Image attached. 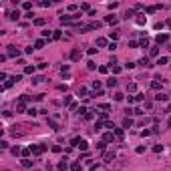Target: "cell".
Returning a JSON list of instances; mask_svg holds the SVG:
<instances>
[{"label": "cell", "mask_w": 171, "mask_h": 171, "mask_svg": "<svg viewBox=\"0 0 171 171\" xmlns=\"http://www.w3.org/2000/svg\"><path fill=\"white\" fill-rule=\"evenodd\" d=\"M30 151H32L34 155H40L42 151H46V147L44 145H30Z\"/></svg>", "instance_id": "1"}, {"label": "cell", "mask_w": 171, "mask_h": 171, "mask_svg": "<svg viewBox=\"0 0 171 171\" xmlns=\"http://www.w3.org/2000/svg\"><path fill=\"white\" fill-rule=\"evenodd\" d=\"M137 65H141V67H145V69H149V67H153V65H151V60H149L147 56H143V58H139V63H137Z\"/></svg>", "instance_id": "2"}, {"label": "cell", "mask_w": 171, "mask_h": 171, "mask_svg": "<svg viewBox=\"0 0 171 171\" xmlns=\"http://www.w3.org/2000/svg\"><path fill=\"white\" fill-rule=\"evenodd\" d=\"M105 22L107 24H117V16L115 14H109V16H105Z\"/></svg>", "instance_id": "3"}, {"label": "cell", "mask_w": 171, "mask_h": 171, "mask_svg": "<svg viewBox=\"0 0 171 171\" xmlns=\"http://www.w3.org/2000/svg\"><path fill=\"white\" fill-rule=\"evenodd\" d=\"M81 56H83L81 50H73V52H71V58H73V60H81Z\"/></svg>", "instance_id": "4"}, {"label": "cell", "mask_w": 171, "mask_h": 171, "mask_svg": "<svg viewBox=\"0 0 171 171\" xmlns=\"http://www.w3.org/2000/svg\"><path fill=\"white\" fill-rule=\"evenodd\" d=\"M18 49H14V46H8V56H18Z\"/></svg>", "instance_id": "5"}, {"label": "cell", "mask_w": 171, "mask_h": 171, "mask_svg": "<svg viewBox=\"0 0 171 171\" xmlns=\"http://www.w3.org/2000/svg\"><path fill=\"white\" fill-rule=\"evenodd\" d=\"M8 18H10V20H18V18H20V12H18V10H12Z\"/></svg>", "instance_id": "6"}, {"label": "cell", "mask_w": 171, "mask_h": 171, "mask_svg": "<svg viewBox=\"0 0 171 171\" xmlns=\"http://www.w3.org/2000/svg\"><path fill=\"white\" fill-rule=\"evenodd\" d=\"M131 125H133V121H131L129 117H125V119H123V129H129Z\"/></svg>", "instance_id": "7"}, {"label": "cell", "mask_w": 171, "mask_h": 171, "mask_svg": "<svg viewBox=\"0 0 171 171\" xmlns=\"http://www.w3.org/2000/svg\"><path fill=\"white\" fill-rule=\"evenodd\" d=\"M155 40H157L159 44H161V42H167V34H157V36H155Z\"/></svg>", "instance_id": "8"}, {"label": "cell", "mask_w": 171, "mask_h": 171, "mask_svg": "<svg viewBox=\"0 0 171 171\" xmlns=\"http://www.w3.org/2000/svg\"><path fill=\"white\" fill-rule=\"evenodd\" d=\"M26 115H28V117H36V115H38V111H36L34 107H30L28 111H26Z\"/></svg>", "instance_id": "9"}, {"label": "cell", "mask_w": 171, "mask_h": 171, "mask_svg": "<svg viewBox=\"0 0 171 171\" xmlns=\"http://www.w3.org/2000/svg\"><path fill=\"white\" fill-rule=\"evenodd\" d=\"M34 71H36V69H34L32 65H26V67H24V73H26V74H32Z\"/></svg>", "instance_id": "10"}, {"label": "cell", "mask_w": 171, "mask_h": 171, "mask_svg": "<svg viewBox=\"0 0 171 171\" xmlns=\"http://www.w3.org/2000/svg\"><path fill=\"white\" fill-rule=\"evenodd\" d=\"M81 141H83L81 137H74L73 141H71V145H73V147H79V145H81Z\"/></svg>", "instance_id": "11"}, {"label": "cell", "mask_w": 171, "mask_h": 171, "mask_svg": "<svg viewBox=\"0 0 171 171\" xmlns=\"http://www.w3.org/2000/svg\"><path fill=\"white\" fill-rule=\"evenodd\" d=\"M107 87H117V79L115 76H111V79L107 81Z\"/></svg>", "instance_id": "12"}, {"label": "cell", "mask_w": 171, "mask_h": 171, "mask_svg": "<svg viewBox=\"0 0 171 171\" xmlns=\"http://www.w3.org/2000/svg\"><path fill=\"white\" fill-rule=\"evenodd\" d=\"M155 101H167V95H163V93H157V95H155Z\"/></svg>", "instance_id": "13"}, {"label": "cell", "mask_w": 171, "mask_h": 171, "mask_svg": "<svg viewBox=\"0 0 171 171\" xmlns=\"http://www.w3.org/2000/svg\"><path fill=\"white\" fill-rule=\"evenodd\" d=\"M67 167H69V165H67V159H63V161L58 163V169H60V171H67Z\"/></svg>", "instance_id": "14"}, {"label": "cell", "mask_w": 171, "mask_h": 171, "mask_svg": "<svg viewBox=\"0 0 171 171\" xmlns=\"http://www.w3.org/2000/svg\"><path fill=\"white\" fill-rule=\"evenodd\" d=\"M103 141H105V143H109V141H113V133H105V137H103Z\"/></svg>", "instance_id": "15"}, {"label": "cell", "mask_w": 171, "mask_h": 171, "mask_svg": "<svg viewBox=\"0 0 171 171\" xmlns=\"http://www.w3.org/2000/svg\"><path fill=\"white\" fill-rule=\"evenodd\" d=\"M149 54H151V56H157V54H159V49H157V46H153V49L149 50Z\"/></svg>", "instance_id": "16"}, {"label": "cell", "mask_w": 171, "mask_h": 171, "mask_svg": "<svg viewBox=\"0 0 171 171\" xmlns=\"http://www.w3.org/2000/svg\"><path fill=\"white\" fill-rule=\"evenodd\" d=\"M167 63H169V58H167V56H161V58L157 60V65H167Z\"/></svg>", "instance_id": "17"}, {"label": "cell", "mask_w": 171, "mask_h": 171, "mask_svg": "<svg viewBox=\"0 0 171 171\" xmlns=\"http://www.w3.org/2000/svg\"><path fill=\"white\" fill-rule=\"evenodd\" d=\"M83 167H81V163H73V167H71V171H81Z\"/></svg>", "instance_id": "18"}, {"label": "cell", "mask_w": 171, "mask_h": 171, "mask_svg": "<svg viewBox=\"0 0 171 171\" xmlns=\"http://www.w3.org/2000/svg\"><path fill=\"white\" fill-rule=\"evenodd\" d=\"M34 46H36V49H42V46H44V40H42V38H38V40L34 42Z\"/></svg>", "instance_id": "19"}, {"label": "cell", "mask_w": 171, "mask_h": 171, "mask_svg": "<svg viewBox=\"0 0 171 171\" xmlns=\"http://www.w3.org/2000/svg\"><path fill=\"white\" fill-rule=\"evenodd\" d=\"M115 135H117V139H123L125 133H123V129H115Z\"/></svg>", "instance_id": "20"}, {"label": "cell", "mask_w": 171, "mask_h": 171, "mask_svg": "<svg viewBox=\"0 0 171 171\" xmlns=\"http://www.w3.org/2000/svg\"><path fill=\"white\" fill-rule=\"evenodd\" d=\"M109 38H111V40H117V38H119V32H117V30H115V32H111V34H109Z\"/></svg>", "instance_id": "21"}, {"label": "cell", "mask_w": 171, "mask_h": 171, "mask_svg": "<svg viewBox=\"0 0 171 171\" xmlns=\"http://www.w3.org/2000/svg\"><path fill=\"white\" fill-rule=\"evenodd\" d=\"M34 24H36V26H42V24H44V18H34Z\"/></svg>", "instance_id": "22"}, {"label": "cell", "mask_w": 171, "mask_h": 171, "mask_svg": "<svg viewBox=\"0 0 171 171\" xmlns=\"http://www.w3.org/2000/svg\"><path fill=\"white\" fill-rule=\"evenodd\" d=\"M87 67H89L91 71H95V69H97V65H95V63H93V60H89V63H87Z\"/></svg>", "instance_id": "23"}, {"label": "cell", "mask_w": 171, "mask_h": 171, "mask_svg": "<svg viewBox=\"0 0 171 171\" xmlns=\"http://www.w3.org/2000/svg\"><path fill=\"white\" fill-rule=\"evenodd\" d=\"M139 44H141L143 49H147V44H149V40H147V38H143V40H139Z\"/></svg>", "instance_id": "24"}, {"label": "cell", "mask_w": 171, "mask_h": 171, "mask_svg": "<svg viewBox=\"0 0 171 171\" xmlns=\"http://www.w3.org/2000/svg\"><path fill=\"white\" fill-rule=\"evenodd\" d=\"M52 38H54V40L60 38V30H54V32H52Z\"/></svg>", "instance_id": "25"}, {"label": "cell", "mask_w": 171, "mask_h": 171, "mask_svg": "<svg viewBox=\"0 0 171 171\" xmlns=\"http://www.w3.org/2000/svg\"><path fill=\"white\" fill-rule=\"evenodd\" d=\"M22 165H24V167H30V165H32V161H30V159H22Z\"/></svg>", "instance_id": "26"}, {"label": "cell", "mask_w": 171, "mask_h": 171, "mask_svg": "<svg viewBox=\"0 0 171 171\" xmlns=\"http://www.w3.org/2000/svg\"><path fill=\"white\" fill-rule=\"evenodd\" d=\"M97 44H99V46H105V44H107V38H99Z\"/></svg>", "instance_id": "27"}, {"label": "cell", "mask_w": 171, "mask_h": 171, "mask_svg": "<svg viewBox=\"0 0 171 171\" xmlns=\"http://www.w3.org/2000/svg\"><path fill=\"white\" fill-rule=\"evenodd\" d=\"M76 95H79V97H81V95H87V89H85V87H81V89H79V93H76Z\"/></svg>", "instance_id": "28"}, {"label": "cell", "mask_w": 171, "mask_h": 171, "mask_svg": "<svg viewBox=\"0 0 171 171\" xmlns=\"http://www.w3.org/2000/svg\"><path fill=\"white\" fill-rule=\"evenodd\" d=\"M151 87H153V89H155V91H157V89H161V85H159V83H157V81H153V83H151Z\"/></svg>", "instance_id": "29"}, {"label": "cell", "mask_w": 171, "mask_h": 171, "mask_svg": "<svg viewBox=\"0 0 171 171\" xmlns=\"http://www.w3.org/2000/svg\"><path fill=\"white\" fill-rule=\"evenodd\" d=\"M145 22H147V18H143V16H139V18H137V24H145Z\"/></svg>", "instance_id": "30"}, {"label": "cell", "mask_w": 171, "mask_h": 171, "mask_svg": "<svg viewBox=\"0 0 171 171\" xmlns=\"http://www.w3.org/2000/svg\"><path fill=\"white\" fill-rule=\"evenodd\" d=\"M49 125H50V127H52V129H58V125H56V123H54V121H52V119H49Z\"/></svg>", "instance_id": "31"}, {"label": "cell", "mask_w": 171, "mask_h": 171, "mask_svg": "<svg viewBox=\"0 0 171 171\" xmlns=\"http://www.w3.org/2000/svg\"><path fill=\"white\" fill-rule=\"evenodd\" d=\"M10 151H12V155H18V153H22V151H20V149H18V147H12V149H10Z\"/></svg>", "instance_id": "32"}, {"label": "cell", "mask_w": 171, "mask_h": 171, "mask_svg": "<svg viewBox=\"0 0 171 171\" xmlns=\"http://www.w3.org/2000/svg\"><path fill=\"white\" fill-rule=\"evenodd\" d=\"M135 89H137V87H135V83H131V85H127V91H131V93H133Z\"/></svg>", "instance_id": "33"}, {"label": "cell", "mask_w": 171, "mask_h": 171, "mask_svg": "<svg viewBox=\"0 0 171 171\" xmlns=\"http://www.w3.org/2000/svg\"><path fill=\"white\" fill-rule=\"evenodd\" d=\"M143 99H145V95H143V93H139V95L135 97V101H143Z\"/></svg>", "instance_id": "34"}, {"label": "cell", "mask_w": 171, "mask_h": 171, "mask_svg": "<svg viewBox=\"0 0 171 171\" xmlns=\"http://www.w3.org/2000/svg\"><path fill=\"white\" fill-rule=\"evenodd\" d=\"M44 79H42V76H34V79H32V83H42Z\"/></svg>", "instance_id": "35"}, {"label": "cell", "mask_w": 171, "mask_h": 171, "mask_svg": "<svg viewBox=\"0 0 171 171\" xmlns=\"http://www.w3.org/2000/svg\"><path fill=\"white\" fill-rule=\"evenodd\" d=\"M16 111H24V103H18L16 105Z\"/></svg>", "instance_id": "36"}, {"label": "cell", "mask_w": 171, "mask_h": 171, "mask_svg": "<svg viewBox=\"0 0 171 171\" xmlns=\"http://www.w3.org/2000/svg\"><path fill=\"white\" fill-rule=\"evenodd\" d=\"M153 151H155V153H159V151H163V147H161V145H155V147H153Z\"/></svg>", "instance_id": "37"}, {"label": "cell", "mask_w": 171, "mask_h": 171, "mask_svg": "<svg viewBox=\"0 0 171 171\" xmlns=\"http://www.w3.org/2000/svg\"><path fill=\"white\" fill-rule=\"evenodd\" d=\"M22 8H24V10H28V8H32V4H30V2H24V4H22Z\"/></svg>", "instance_id": "38"}, {"label": "cell", "mask_w": 171, "mask_h": 171, "mask_svg": "<svg viewBox=\"0 0 171 171\" xmlns=\"http://www.w3.org/2000/svg\"><path fill=\"white\" fill-rule=\"evenodd\" d=\"M81 10H91V6H89V4L85 2V4H81Z\"/></svg>", "instance_id": "39"}, {"label": "cell", "mask_w": 171, "mask_h": 171, "mask_svg": "<svg viewBox=\"0 0 171 171\" xmlns=\"http://www.w3.org/2000/svg\"><path fill=\"white\" fill-rule=\"evenodd\" d=\"M111 69H113V73H115V74H119V73H121V67H111Z\"/></svg>", "instance_id": "40"}, {"label": "cell", "mask_w": 171, "mask_h": 171, "mask_svg": "<svg viewBox=\"0 0 171 171\" xmlns=\"http://www.w3.org/2000/svg\"><path fill=\"white\" fill-rule=\"evenodd\" d=\"M79 147H81V149H87V147H89V143H87V141H81V145H79Z\"/></svg>", "instance_id": "41"}, {"label": "cell", "mask_w": 171, "mask_h": 171, "mask_svg": "<svg viewBox=\"0 0 171 171\" xmlns=\"http://www.w3.org/2000/svg\"><path fill=\"white\" fill-rule=\"evenodd\" d=\"M167 111H169V113H171V105H169V107H167Z\"/></svg>", "instance_id": "42"}, {"label": "cell", "mask_w": 171, "mask_h": 171, "mask_svg": "<svg viewBox=\"0 0 171 171\" xmlns=\"http://www.w3.org/2000/svg\"><path fill=\"white\" fill-rule=\"evenodd\" d=\"M169 49H171V44H169Z\"/></svg>", "instance_id": "43"}, {"label": "cell", "mask_w": 171, "mask_h": 171, "mask_svg": "<svg viewBox=\"0 0 171 171\" xmlns=\"http://www.w3.org/2000/svg\"><path fill=\"white\" fill-rule=\"evenodd\" d=\"M32 171H36V169H32Z\"/></svg>", "instance_id": "44"}]
</instances>
